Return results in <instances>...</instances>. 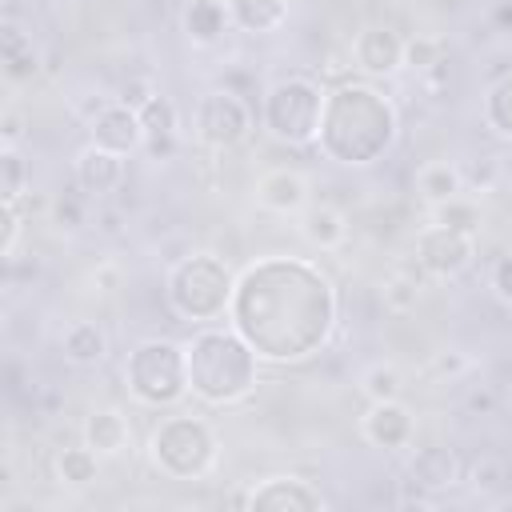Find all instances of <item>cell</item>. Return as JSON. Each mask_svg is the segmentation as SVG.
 <instances>
[{"label":"cell","mask_w":512,"mask_h":512,"mask_svg":"<svg viewBox=\"0 0 512 512\" xmlns=\"http://www.w3.org/2000/svg\"><path fill=\"white\" fill-rule=\"evenodd\" d=\"M228 316L256 356L276 364L304 360L336 324V288L312 260L268 256L236 280Z\"/></svg>","instance_id":"obj_1"},{"label":"cell","mask_w":512,"mask_h":512,"mask_svg":"<svg viewBox=\"0 0 512 512\" xmlns=\"http://www.w3.org/2000/svg\"><path fill=\"white\" fill-rule=\"evenodd\" d=\"M320 152L336 164L364 168L380 160L396 140V108L368 84H336L324 92Z\"/></svg>","instance_id":"obj_2"},{"label":"cell","mask_w":512,"mask_h":512,"mask_svg":"<svg viewBox=\"0 0 512 512\" xmlns=\"http://www.w3.org/2000/svg\"><path fill=\"white\" fill-rule=\"evenodd\" d=\"M188 388L204 404H232L256 384V348L232 328H204L188 340Z\"/></svg>","instance_id":"obj_3"},{"label":"cell","mask_w":512,"mask_h":512,"mask_svg":"<svg viewBox=\"0 0 512 512\" xmlns=\"http://www.w3.org/2000/svg\"><path fill=\"white\" fill-rule=\"evenodd\" d=\"M232 288L228 264L208 252H192L168 272V304L180 320H216L232 304Z\"/></svg>","instance_id":"obj_4"},{"label":"cell","mask_w":512,"mask_h":512,"mask_svg":"<svg viewBox=\"0 0 512 512\" xmlns=\"http://www.w3.org/2000/svg\"><path fill=\"white\" fill-rule=\"evenodd\" d=\"M124 380L140 404H176L188 392V352L172 340H144L128 352Z\"/></svg>","instance_id":"obj_5"},{"label":"cell","mask_w":512,"mask_h":512,"mask_svg":"<svg viewBox=\"0 0 512 512\" xmlns=\"http://www.w3.org/2000/svg\"><path fill=\"white\" fill-rule=\"evenodd\" d=\"M320 116H324V92L304 76L276 80L260 104V120L268 136L280 144H312L320 136Z\"/></svg>","instance_id":"obj_6"},{"label":"cell","mask_w":512,"mask_h":512,"mask_svg":"<svg viewBox=\"0 0 512 512\" xmlns=\"http://www.w3.org/2000/svg\"><path fill=\"white\" fill-rule=\"evenodd\" d=\"M152 460L172 480H196L216 460V436L200 416H168L152 432Z\"/></svg>","instance_id":"obj_7"},{"label":"cell","mask_w":512,"mask_h":512,"mask_svg":"<svg viewBox=\"0 0 512 512\" xmlns=\"http://www.w3.org/2000/svg\"><path fill=\"white\" fill-rule=\"evenodd\" d=\"M248 124H252V112H248V104H244L232 88H212V92L200 100V108H196V132H200V140L212 144V148H232V144H240L244 132H248Z\"/></svg>","instance_id":"obj_8"},{"label":"cell","mask_w":512,"mask_h":512,"mask_svg":"<svg viewBox=\"0 0 512 512\" xmlns=\"http://www.w3.org/2000/svg\"><path fill=\"white\" fill-rule=\"evenodd\" d=\"M416 260H420V268L432 272V276H456V272H464L468 260H472V236L436 224V228H428V232L416 240Z\"/></svg>","instance_id":"obj_9"},{"label":"cell","mask_w":512,"mask_h":512,"mask_svg":"<svg viewBox=\"0 0 512 512\" xmlns=\"http://www.w3.org/2000/svg\"><path fill=\"white\" fill-rule=\"evenodd\" d=\"M88 132H92V144H100V148H108V152H116V156H128V152H136L148 136H144V124H140V116H136V108H128L124 100H116V104H104L92 120H88Z\"/></svg>","instance_id":"obj_10"},{"label":"cell","mask_w":512,"mask_h":512,"mask_svg":"<svg viewBox=\"0 0 512 512\" xmlns=\"http://www.w3.org/2000/svg\"><path fill=\"white\" fill-rule=\"evenodd\" d=\"M352 60L368 76H392L404 64V40L388 24H368L352 40Z\"/></svg>","instance_id":"obj_11"},{"label":"cell","mask_w":512,"mask_h":512,"mask_svg":"<svg viewBox=\"0 0 512 512\" xmlns=\"http://www.w3.org/2000/svg\"><path fill=\"white\" fill-rule=\"evenodd\" d=\"M248 508H288V512H312L324 508V496L316 488H308L296 476H272L260 488L248 492Z\"/></svg>","instance_id":"obj_12"},{"label":"cell","mask_w":512,"mask_h":512,"mask_svg":"<svg viewBox=\"0 0 512 512\" xmlns=\"http://www.w3.org/2000/svg\"><path fill=\"white\" fill-rule=\"evenodd\" d=\"M412 412L400 400H372L368 416H364V436L376 448H404L412 440Z\"/></svg>","instance_id":"obj_13"},{"label":"cell","mask_w":512,"mask_h":512,"mask_svg":"<svg viewBox=\"0 0 512 512\" xmlns=\"http://www.w3.org/2000/svg\"><path fill=\"white\" fill-rule=\"evenodd\" d=\"M120 180H124V156H116V152H108L100 144H88L76 156V184H80V192L108 196Z\"/></svg>","instance_id":"obj_14"},{"label":"cell","mask_w":512,"mask_h":512,"mask_svg":"<svg viewBox=\"0 0 512 512\" xmlns=\"http://www.w3.org/2000/svg\"><path fill=\"white\" fill-rule=\"evenodd\" d=\"M408 476H412L416 488H448V484L464 480V468H460V456H456L452 448L432 444V448H420V452L412 456Z\"/></svg>","instance_id":"obj_15"},{"label":"cell","mask_w":512,"mask_h":512,"mask_svg":"<svg viewBox=\"0 0 512 512\" xmlns=\"http://www.w3.org/2000/svg\"><path fill=\"white\" fill-rule=\"evenodd\" d=\"M136 116H140V124H144V144H148V152L160 160V156H168L172 152V144H176V104L168 100V96H152V100H144L140 108H136Z\"/></svg>","instance_id":"obj_16"},{"label":"cell","mask_w":512,"mask_h":512,"mask_svg":"<svg viewBox=\"0 0 512 512\" xmlns=\"http://www.w3.org/2000/svg\"><path fill=\"white\" fill-rule=\"evenodd\" d=\"M256 192H260V204L272 212H300L308 200V180L292 168H272L260 176Z\"/></svg>","instance_id":"obj_17"},{"label":"cell","mask_w":512,"mask_h":512,"mask_svg":"<svg viewBox=\"0 0 512 512\" xmlns=\"http://www.w3.org/2000/svg\"><path fill=\"white\" fill-rule=\"evenodd\" d=\"M60 348H64V356H68L72 364L92 368V364L104 360V352H108V336H104V328L92 324V320H72V324L64 328V336H60Z\"/></svg>","instance_id":"obj_18"},{"label":"cell","mask_w":512,"mask_h":512,"mask_svg":"<svg viewBox=\"0 0 512 512\" xmlns=\"http://www.w3.org/2000/svg\"><path fill=\"white\" fill-rule=\"evenodd\" d=\"M228 16L236 28L264 36L288 20V0H228Z\"/></svg>","instance_id":"obj_19"},{"label":"cell","mask_w":512,"mask_h":512,"mask_svg":"<svg viewBox=\"0 0 512 512\" xmlns=\"http://www.w3.org/2000/svg\"><path fill=\"white\" fill-rule=\"evenodd\" d=\"M84 444L96 448L100 456H116V452H124V444H128V420H124L116 408H100V412H92L88 424H84Z\"/></svg>","instance_id":"obj_20"},{"label":"cell","mask_w":512,"mask_h":512,"mask_svg":"<svg viewBox=\"0 0 512 512\" xmlns=\"http://www.w3.org/2000/svg\"><path fill=\"white\" fill-rule=\"evenodd\" d=\"M228 4L220 0H192L184 8V32L192 36V44H216L228 28Z\"/></svg>","instance_id":"obj_21"},{"label":"cell","mask_w":512,"mask_h":512,"mask_svg":"<svg viewBox=\"0 0 512 512\" xmlns=\"http://www.w3.org/2000/svg\"><path fill=\"white\" fill-rule=\"evenodd\" d=\"M460 184H464V176H460V168L448 164V160H432V164H424V168L416 172V188H420V196H424L428 204L452 200V196L460 192Z\"/></svg>","instance_id":"obj_22"},{"label":"cell","mask_w":512,"mask_h":512,"mask_svg":"<svg viewBox=\"0 0 512 512\" xmlns=\"http://www.w3.org/2000/svg\"><path fill=\"white\" fill-rule=\"evenodd\" d=\"M300 232L316 248H336L344 240V216L336 208H328V204H316V208H308L300 216Z\"/></svg>","instance_id":"obj_23"},{"label":"cell","mask_w":512,"mask_h":512,"mask_svg":"<svg viewBox=\"0 0 512 512\" xmlns=\"http://www.w3.org/2000/svg\"><path fill=\"white\" fill-rule=\"evenodd\" d=\"M96 448L88 444H76V448H60L56 452V476L60 484H72V488H84L96 480Z\"/></svg>","instance_id":"obj_24"},{"label":"cell","mask_w":512,"mask_h":512,"mask_svg":"<svg viewBox=\"0 0 512 512\" xmlns=\"http://www.w3.org/2000/svg\"><path fill=\"white\" fill-rule=\"evenodd\" d=\"M484 120H488L492 132H500L504 140H512V72L500 76L488 88V96H484Z\"/></svg>","instance_id":"obj_25"},{"label":"cell","mask_w":512,"mask_h":512,"mask_svg":"<svg viewBox=\"0 0 512 512\" xmlns=\"http://www.w3.org/2000/svg\"><path fill=\"white\" fill-rule=\"evenodd\" d=\"M464 480H468L476 492H500V488L512 480V472H508L504 456H496V452H480V456L464 468Z\"/></svg>","instance_id":"obj_26"},{"label":"cell","mask_w":512,"mask_h":512,"mask_svg":"<svg viewBox=\"0 0 512 512\" xmlns=\"http://www.w3.org/2000/svg\"><path fill=\"white\" fill-rule=\"evenodd\" d=\"M36 68H40V56L32 52V44L16 28H4V72L12 80H24V76H36Z\"/></svg>","instance_id":"obj_27"},{"label":"cell","mask_w":512,"mask_h":512,"mask_svg":"<svg viewBox=\"0 0 512 512\" xmlns=\"http://www.w3.org/2000/svg\"><path fill=\"white\" fill-rule=\"evenodd\" d=\"M436 224L456 228V232H464V236H476V228H480V212H476V204L452 196V200L436 204Z\"/></svg>","instance_id":"obj_28"},{"label":"cell","mask_w":512,"mask_h":512,"mask_svg":"<svg viewBox=\"0 0 512 512\" xmlns=\"http://www.w3.org/2000/svg\"><path fill=\"white\" fill-rule=\"evenodd\" d=\"M360 384H364V392H368L372 400H396V396H400V372H396L392 364H376V368H368Z\"/></svg>","instance_id":"obj_29"},{"label":"cell","mask_w":512,"mask_h":512,"mask_svg":"<svg viewBox=\"0 0 512 512\" xmlns=\"http://www.w3.org/2000/svg\"><path fill=\"white\" fill-rule=\"evenodd\" d=\"M416 300H420L416 280H408V276H392V280L384 284V304H388L392 312H412Z\"/></svg>","instance_id":"obj_30"},{"label":"cell","mask_w":512,"mask_h":512,"mask_svg":"<svg viewBox=\"0 0 512 512\" xmlns=\"http://www.w3.org/2000/svg\"><path fill=\"white\" fill-rule=\"evenodd\" d=\"M404 64L416 68V72H428L440 64V40H428V36H416L412 44H404Z\"/></svg>","instance_id":"obj_31"},{"label":"cell","mask_w":512,"mask_h":512,"mask_svg":"<svg viewBox=\"0 0 512 512\" xmlns=\"http://www.w3.org/2000/svg\"><path fill=\"white\" fill-rule=\"evenodd\" d=\"M0 168H4V200H20V192H24V176H28V168H24V160H20V152L16 148H4V156H0Z\"/></svg>","instance_id":"obj_32"},{"label":"cell","mask_w":512,"mask_h":512,"mask_svg":"<svg viewBox=\"0 0 512 512\" xmlns=\"http://www.w3.org/2000/svg\"><path fill=\"white\" fill-rule=\"evenodd\" d=\"M52 216H56V224L64 228V232H76V228H84V204H80V196H60L56 204H52Z\"/></svg>","instance_id":"obj_33"},{"label":"cell","mask_w":512,"mask_h":512,"mask_svg":"<svg viewBox=\"0 0 512 512\" xmlns=\"http://www.w3.org/2000/svg\"><path fill=\"white\" fill-rule=\"evenodd\" d=\"M492 288H496V296H500L504 304H512V252L500 256V264L492 268Z\"/></svg>","instance_id":"obj_34"},{"label":"cell","mask_w":512,"mask_h":512,"mask_svg":"<svg viewBox=\"0 0 512 512\" xmlns=\"http://www.w3.org/2000/svg\"><path fill=\"white\" fill-rule=\"evenodd\" d=\"M152 96H156V88H152L148 80H128V84L120 88V96H116V100H124L128 108H140V104H144V100H152Z\"/></svg>","instance_id":"obj_35"},{"label":"cell","mask_w":512,"mask_h":512,"mask_svg":"<svg viewBox=\"0 0 512 512\" xmlns=\"http://www.w3.org/2000/svg\"><path fill=\"white\" fill-rule=\"evenodd\" d=\"M16 232H20L16 204H12V200H4V240H0V252H4V256H12V248H16Z\"/></svg>","instance_id":"obj_36"},{"label":"cell","mask_w":512,"mask_h":512,"mask_svg":"<svg viewBox=\"0 0 512 512\" xmlns=\"http://www.w3.org/2000/svg\"><path fill=\"white\" fill-rule=\"evenodd\" d=\"M492 408H496V396H492L488 388L468 392V412H492Z\"/></svg>","instance_id":"obj_37"},{"label":"cell","mask_w":512,"mask_h":512,"mask_svg":"<svg viewBox=\"0 0 512 512\" xmlns=\"http://www.w3.org/2000/svg\"><path fill=\"white\" fill-rule=\"evenodd\" d=\"M16 140H20V116L4 112V148H16Z\"/></svg>","instance_id":"obj_38"},{"label":"cell","mask_w":512,"mask_h":512,"mask_svg":"<svg viewBox=\"0 0 512 512\" xmlns=\"http://www.w3.org/2000/svg\"><path fill=\"white\" fill-rule=\"evenodd\" d=\"M492 24H496L500 32H512V0L496 4V12H492Z\"/></svg>","instance_id":"obj_39"},{"label":"cell","mask_w":512,"mask_h":512,"mask_svg":"<svg viewBox=\"0 0 512 512\" xmlns=\"http://www.w3.org/2000/svg\"><path fill=\"white\" fill-rule=\"evenodd\" d=\"M460 368H464L460 356H440V360H436V372H460Z\"/></svg>","instance_id":"obj_40"},{"label":"cell","mask_w":512,"mask_h":512,"mask_svg":"<svg viewBox=\"0 0 512 512\" xmlns=\"http://www.w3.org/2000/svg\"><path fill=\"white\" fill-rule=\"evenodd\" d=\"M100 220H104V224H100V228H104V232H116V228H120V224H116V220H120V216H116V212H104V216H100Z\"/></svg>","instance_id":"obj_41"},{"label":"cell","mask_w":512,"mask_h":512,"mask_svg":"<svg viewBox=\"0 0 512 512\" xmlns=\"http://www.w3.org/2000/svg\"><path fill=\"white\" fill-rule=\"evenodd\" d=\"M392 4H404V0H392Z\"/></svg>","instance_id":"obj_42"}]
</instances>
